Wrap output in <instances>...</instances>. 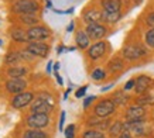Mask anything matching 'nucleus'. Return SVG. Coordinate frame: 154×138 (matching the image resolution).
Returning a JSON list of instances; mask_svg holds the SVG:
<instances>
[{"instance_id": "b1692460", "label": "nucleus", "mask_w": 154, "mask_h": 138, "mask_svg": "<svg viewBox=\"0 0 154 138\" xmlns=\"http://www.w3.org/2000/svg\"><path fill=\"white\" fill-rule=\"evenodd\" d=\"M127 100H129V96L127 94H123V92H117L113 94V103L116 104V106H123V104H126Z\"/></svg>"}, {"instance_id": "ea45409f", "label": "nucleus", "mask_w": 154, "mask_h": 138, "mask_svg": "<svg viewBox=\"0 0 154 138\" xmlns=\"http://www.w3.org/2000/svg\"><path fill=\"white\" fill-rule=\"evenodd\" d=\"M74 27H75V23H74V21H71V23L68 24V27H66V31H68V32L74 31Z\"/></svg>"}, {"instance_id": "f704fd0d", "label": "nucleus", "mask_w": 154, "mask_h": 138, "mask_svg": "<svg viewBox=\"0 0 154 138\" xmlns=\"http://www.w3.org/2000/svg\"><path fill=\"white\" fill-rule=\"evenodd\" d=\"M134 86H136V80L134 79H130V80L125 85V90H130V89H133Z\"/></svg>"}, {"instance_id": "49530a36", "label": "nucleus", "mask_w": 154, "mask_h": 138, "mask_svg": "<svg viewBox=\"0 0 154 138\" xmlns=\"http://www.w3.org/2000/svg\"><path fill=\"white\" fill-rule=\"evenodd\" d=\"M69 93H71V88L68 89V90L65 92V94H64V100H66V97H68V94H69Z\"/></svg>"}, {"instance_id": "4be33fe9", "label": "nucleus", "mask_w": 154, "mask_h": 138, "mask_svg": "<svg viewBox=\"0 0 154 138\" xmlns=\"http://www.w3.org/2000/svg\"><path fill=\"white\" fill-rule=\"evenodd\" d=\"M20 21L27 26H35L38 23V17L35 14H21L20 16Z\"/></svg>"}, {"instance_id": "f3484780", "label": "nucleus", "mask_w": 154, "mask_h": 138, "mask_svg": "<svg viewBox=\"0 0 154 138\" xmlns=\"http://www.w3.org/2000/svg\"><path fill=\"white\" fill-rule=\"evenodd\" d=\"M89 125L95 127L98 131H102V130L109 128V121H107L106 118L103 120V118H100V117H98L96 120H89Z\"/></svg>"}, {"instance_id": "473e14b6", "label": "nucleus", "mask_w": 154, "mask_h": 138, "mask_svg": "<svg viewBox=\"0 0 154 138\" xmlns=\"http://www.w3.org/2000/svg\"><path fill=\"white\" fill-rule=\"evenodd\" d=\"M20 55H21V59H26V61H31L33 59V54H30L27 50L23 51V52H20Z\"/></svg>"}, {"instance_id": "37998d69", "label": "nucleus", "mask_w": 154, "mask_h": 138, "mask_svg": "<svg viewBox=\"0 0 154 138\" xmlns=\"http://www.w3.org/2000/svg\"><path fill=\"white\" fill-rule=\"evenodd\" d=\"M45 6H47V9H51V7H52V2H51V0H47V2H45Z\"/></svg>"}, {"instance_id": "e433bc0d", "label": "nucleus", "mask_w": 154, "mask_h": 138, "mask_svg": "<svg viewBox=\"0 0 154 138\" xmlns=\"http://www.w3.org/2000/svg\"><path fill=\"white\" fill-rule=\"evenodd\" d=\"M146 21H147V24H149V26H151V27L154 28V13L149 14V17H147V20H146Z\"/></svg>"}, {"instance_id": "f8f14e48", "label": "nucleus", "mask_w": 154, "mask_h": 138, "mask_svg": "<svg viewBox=\"0 0 154 138\" xmlns=\"http://www.w3.org/2000/svg\"><path fill=\"white\" fill-rule=\"evenodd\" d=\"M105 51H106V44L103 41H99V42H95L92 46H89L88 55L92 59H98V58H100L105 54Z\"/></svg>"}, {"instance_id": "c85d7f7f", "label": "nucleus", "mask_w": 154, "mask_h": 138, "mask_svg": "<svg viewBox=\"0 0 154 138\" xmlns=\"http://www.w3.org/2000/svg\"><path fill=\"white\" fill-rule=\"evenodd\" d=\"M109 68H110L112 72H116V70H119V69L123 68V62H122L120 59H113L112 62L109 64Z\"/></svg>"}, {"instance_id": "6e6552de", "label": "nucleus", "mask_w": 154, "mask_h": 138, "mask_svg": "<svg viewBox=\"0 0 154 138\" xmlns=\"http://www.w3.org/2000/svg\"><path fill=\"white\" fill-rule=\"evenodd\" d=\"M27 51L30 54H33L34 56H41V58H45L48 55V48L47 44L44 42H30L27 45Z\"/></svg>"}, {"instance_id": "9b49d317", "label": "nucleus", "mask_w": 154, "mask_h": 138, "mask_svg": "<svg viewBox=\"0 0 154 138\" xmlns=\"http://www.w3.org/2000/svg\"><path fill=\"white\" fill-rule=\"evenodd\" d=\"M146 51L141 46H136V45H129L123 48V56L127 59H137L141 55H144Z\"/></svg>"}, {"instance_id": "4c0bfd02", "label": "nucleus", "mask_w": 154, "mask_h": 138, "mask_svg": "<svg viewBox=\"0 0 154 138\" xmlns=\"http://www.w3.org/2000/svg\"><path fill=\"white\" fill-rule=\"evenodd\" d=\"M52 70H54V64H52V61H50L47 65V74H51Z\"/></svg>"}, {"instance_id": "412c9836", "label": "nucleus", "mask_w": 154, "mask_h": 138, "mask_svg": "<svg viewBox=\"0 0 154 138\" xmlns=\"http://www.w3.org/2000/svg\"><path fill=\"white\" fill-rule=\"evenodd\" d=\"M123 131H125V128H123V123H122V121H115V123L109 127V134H110L112 137H119Z\"/></svg>"}, {"instance_id": "5701e85b", "label": "nucleus", "mask_w": 154, "mask_h": 138, "mask_svg": "<svg viewBox=\"0 0 154 138\" xmlns=\"http://www.w3.org/2000/svg\"><path fill=\"white\" fill-rule=\"evenodd\" d=\"M23 138H48V135L41 130H28L24 133Z\"/></svg>"}, {"instance_id": "58836bf2", "label": "nucleus", "mask_w": 154, "mask_h": 138, "mask_svg": "<svg viewBox=\"0 0 154 138\" xmlns=\"http://www.w3.org/2000/svg\"><path fill=\"white\" fill-rule=\"evenodd\" d=\"M119 138H131V135H130L129 131H123V133L119 135Z\"/></svg>"}, {"instance_id": "aec40b11", "label": "nucleus", "mask_w": 154, "mask_h": 138, "mask_svg": "<svg viewBox=\"0 0 154 138\" xmlns=\"http://www.w3.org/2000/svg\"><path fill=\"white\" fill-rule=\"evenodd\" d=\"M11 38H13L14 41H17V42H26V41H28L27 31L20 30V28H16V30H13V32H11Z\"/></svg>"}, {"instance_id": "a878e982", "label": "nucleus", "mask_w": 154, "mask_h": 138, "mask_svg": "<svg viewBox=\"0 0 154 138\" xmlns=\"http://www.w3.org/2000/svg\"><path fill=\"white\" fill-rule=\"evenodd\" d=\"M19 61H21L20 52H10V54H7V56H6V62H7V64H16V62H19Z\"/></svg>"}, {"instance_id": "f257e3e1", "label": "nucleus", "mask_w": 154, "mask_h": 138, "mask_svg": "<svg viewBox=\"0 0 154 138\" xmlns=\"http://www.w3.org/2000/svg\"><path fill=\"white\" fill-rule=\"evenodd\" d=\"M51 110H52L51 96L48 93H41L37 97V100L33 103V106H31V113H37V114H48Z\"/></svg>"}, {"instance_id": "7ed1b4c3", "label": "nucleus", "mask_w": 154, "mask_h": 138, "mask_svg": "<svg viewBox=\"0 0 154 138\" xmlns=\"http://www.w3.org/2000/svg\"><path fill=\"white\" fill-rule=\"evenodd\" d=\"M50 123V117L48 114H37V113H31V116H28L27 124L31 130H40L47 127Z\"/></svg>"}, {"instance_id": "393cba45", "label": "nucleus", "mask_w": 154, "mask_h": 138, "mask_svg": "<svg viewBox=\"0 0 154 138\" xmlns=\"http://www.w3.org/2000/svg\"><path fill=\"white\" fill-rule=\"evenodd\" d=\"M82 138H105L102 131H98V130H88L85 131Z\"/></svg>"}, {"instance_id": "39448f33", "label": "nucleus", "mask_w": 154, "mask_h": 138, "mask_svg": "<svg viewBox=\"0 0 154 138\" xmlns=\"http://www.w3.org/2000/svg\"><path fill=\"white\" fill-rule=\"evenodd\" d=\"M115 107L116 104L113 103L112 100H109V99H105V100L99 101L96 107H95V114L100 117V118H106L107 116H110L115 111Z\"/></svg>"}, {"instance_id": "dca6fc26", "label": "nucleus", "mask_w": 154, "mask_h": 138, "mask_svg": "<svg viewBox=\"0 0 154 138\" xmlns=\"http://www.w3.org/2000/svg\"><path fill=\"white\" fill-rule=\"evenodd\" d=\"M102 7H103V11L116 13V11H120L122 2L120 0H102Z\"/></svg>"}, {"instance_id": "79ce46f5", "label": "nucleus", "mask_w": 154, "mask_h": 138, "mask_svg": "<svg viewBox=\"0 0 154 138\" xmlns=\"http://www.w3.org/2000/svg\"><path fill=\"white\" fill-rule=\"evenodd\" d=\"M64 50H65V46H64V45H60L58 48H57V54H61V52H64Z\"/></svg>"}, {"instance_id": "c9c22d12", "label": "nucleus", "mask_w": 154, "mask_h": 138, "mask_svg": "<svg viewBox=\"0 0 154 138\" xmlns=\"http://www.w3.org/2000/svg\"><path fill=\"white\" fill-rule=\"evenodd\" d=\"M95 99H96L95 96H89V97H86V99L84 100V107H85V109H86V107H89V104H91V103H92V101H94Z\"/></svg>"}, {"instance_id": "a18cd8bd", "label": "nucleus", "mask_w": 154, "mask_h": 138, "mask_svg": "<svg viewBox=\"0 0 154 138\" xmlns=\"http://www.w3.org/2000/svg\"><path fill=\"white\" fill-rule=\"evenodd\" d=\"M58 70H60V64H55L54 65V74H57Z\"/></svg>"}, {"instance_id": "bb28decb", "label": "nucleus", "mask_w": 154, "mask_h": 138, "mask_svg": "<svg viewBox=\"0 0 154 138\" xmlns=\"http://www.w3.org/2000/svg\"><path fill=\"white\" fill-rule=\"evenodd\" d=\"M146 44L151 48H154V28H150L149 31L146 32Z\"/></svg>"}, {"instance_id": "f03ea898", "label": "nucleus", "mask_w": 154, "mask_h": 138, "mask_svg": "<svg viewBox=\"0 0 154 138\" xmlns=\"http://www.w3.org/2000/svg\"><path fill=\"white\" fill-rule=\"evenodd\" d=\"M38 9L40 7L35 0H17L13 6L14 13L19 14H35Z\"/></svg>"}, {"instance_id": "c756f323", "label": "nucleus", "mask_w": 154, "mask_h": 138, "mask_svg": "<svg viewBox=\"0 0 154 138\" xmlns=\"http://www.w3.org/2000/svg\"><path fill=\"white\" fill-rule=\"evenodd\" d=\"M65 138H75V125L69 124L65 130Z\"/></svg>"}, {"instance_id": "0eeeda50", "label": "nucleus", "mask_w": 154, "mask_h": 138, "mask_svg": "<svg viewBox=\"0 0 154 138\" xmlns=\"http://www.w3.org/2000/svg\"><path fill=\"white\" fill-rule=\"evenodd\" d=\"M85 31L88 32L89 38H92V40H100V38H103L106 35V27L99 23L88 24V27H86Z\"/></svg>"}, {"instance_id": "2eb2a0df", "label": "nucleus", "mask_w": 154, "mask_h": 138, "mask_svg": "<svg viewBox=\"0 0 154 138\" xmlns=\"http://www.w3.org/2000/svg\"><path fill=\"white\" fill-rule=\"evenodd\" d=\"M75 41H76V45L79 46L81 50H86V48L89 46V41H91V38H89V35H88V32L86 31L79 30V31H76Z\"/></svg>"}, {"instance_id": "a19ab883", "label": "nucleus", "mask_w": 154, "mask_h": 138, "mask_svg": "<svg viewBox=\"0 0 154 138\" xmlns=\"http://www.w3.org/2000/svg\"><path fill=\"white\" fill-rule=\"evenodd\" d=\"M55 78H57V82H58V85H64V80H62V78H61L60 75H58V72L55 74Z\"/></svg>"}, {"instance_id": "c03bdc74", "label": "nucleus", "mask_w": 154, "mask_h": 138, "mask_svg": "<svg viewBox=\"0 0 154 138\" xmlns=\"http://www.w3.org/2000/svg\"><path fill=\"white\" fill-rule=\"evenodd\" d=\"M110 88H113V83H112V85H109V86H105V88H102L100 90H102V92H106V90H109Z\"/></svg>"}, {"instance_id": "ddd939ff", "label": "nucleus", "mask_w": 154, "mask_h": 138, "mask_svg": "<svg viewBox=\"0 0 154 138\" xmlns=\"http://www.w3.org/2000/svg\"><path fill=\"white\" fill-rule=\"evenodd\" d=\"M150 83H151V79L146 75H141L139 78L136 79V86H134V90L137 94H143V93L150 88Z\"/></svg>"}, {"instance_id": "2f4dec72", "label": "nucleus", "mask_w": 154, "mask_h": 138, "mask_svg": "<svg viewBox=\"0 0 154 138\" xmlns=\"http://www.w3.org/2000/svg\"><path fill=\"white\" fill-rule=\"evenodd\" d=\"M137 103H139V106H143V104H147V103H154V100L151 99V97H141V99H139L137 100Z\"/></svg>"}, {"instance_id": "1a4fd4ad", "label": "nucleus", "mask_w": 154, "mask_h": 138, "mask_svg": "<svg viewBox=\"0 0 154 138\" xmlns=\"http://www.w3.org/2000/svg\"><path fill=\"white\" fill-rule=\"evenodd\" d=\"M26 88H27V82L23 80V79H10L9 82L6 83V89H7V92L16 93V94L24 92V89Z\"/></svg>"}, {"instance_id": "7c9ffc66", "label": "nucleus", "mask_w": 154, "mask_h": 138, "mask_svg": "<svg viewBox=\"0 0 154 138\" xmlns=\"http://www.w3.org/2000/svg\"><path fill=\"white\" fill-rule=\"evenodd\" d=\"M86 90H88V86H82V88H79L78 90H76V93H75V96L78 97V99H81V97L85 96V93H86Z\"/></svg>"}, {"instance_id": "cd10ccee", "label": "nucleus", "mask_w": 154, "mask_h": 138, "mask_svg": "<svg viewBox=\"0 0 154 138\" xmlns=\"http://www.w3.org/2000/svg\"><path fill=\"white\" fill-rule=\"evenodd\" d=\"M105 76H106V72L100 68L95 69L92 72V79H95V80H102V79H105Z\"/></svg>"}, {"instance_id": "72a5a7b5", "label": "nucleus", "mask_w": 154, "mask_h": 138, "mask_svg": "<svg viewBox=\"0 0 154 138\" xmlns=\"http://www.w3.org/2000/svg\"><path fill=\"white\" fill-rule=\"evenodd\" d=\"M65 116H66L65 111H61V118H60V131H62V130H64V123H65Z\"/></svg>"}, {"instance_id": "20e7f679", "label": "nucleus", "mask_w": 154, "mask_h": 138, "mask_svg": "<svg viewBox=\"0 0 154 138\" xmlns=\"http://www.w3.org/2000/svg\"><path fill=\"white\" fill-rule=\"evenodd\" d=\"M27 37H28V41L31 42H41L45 38L50 37V30H47L45 27H41V26L31 27L27 30Z\"/></svg>"}, {"instance_id": "a211bd4d", "label": "nucleus", "mask_w": 154, "mask_h": 138, "mask_svg": "<svg viewBox=\"0 0 154 138\" xmlns=\"http://www.w3.org/2000/svg\"><path fill=\"white\" fill-rule=\"evenodd\" d=\"M7 74L11 79H21V76L27 74V69L26 68H20V66H13L7 70Z\"/></svg>"}, {"instance_id": "423d86ee", "label": "nucleus", "mask_w": 154, "mask_h": 138, "mask_svg": "<svg viewBox=\"0 0 154 138\" xmlns=\"http://www.w3.org/2000/svg\"><path fill=\"white\" fill-rule=\"evenodd\" d=\"M33 100V93L31 92H21L19 94H16L11 100V106L14 109H21L24 106H28Z\"/></svg>"}, {"instance_id": "4468645a", "label": "nucleus", "mask_w": 154, "mask_h": 138, "mask_svg": "<svg viewBox=\"0 0 154 138\" xmlns=\"http://www.w3.org/2000/svg\"><path fill=\"white\" fill-rule=\"evenodd\" d=\"M84 20L88 24L99 23V21L102 20V11H99V10H96V9L88 10V11H85L84 13Z\"/></svg>"}, {"instance_id": "de8ad7c7", "label": "nucleus", "mask_w": 154, "mask_h": 138, "mask_svg": "<svg viewBox=\"0 0 154 138\" xmlns=\"http://www.w3.org/2000/svg\"><path fill=\"white\" fill-rule=\"evenodd\" d=\"M2 45H3V41H2V40H0V46H2Z\"/></svg>"}, {"instance_id": "6ab92c4d", "label": "nucleus", "mask_w": 154, "mask_h": 138, "mask_svg": "<svg viewBox=\"0 0 154 138\" xmlns=\"http://www.w3.org/2000/svg\"><path fill=\"white\" fill-rule=\"evenodd\" d=\"M122 19L120 11H116V13H107V11H103L102 13V20H105L106 23H117L119 20Z\"/></svg>"}, {"instance_id": "9d476101", "label": "nucleus", "mask_w": 154, "mask_h": 138, "mask_svg": "<svg viewBox=\"0 0 154 138\" xmlns=\"http://www.w3.org/2000/svg\"><path fill=\"white\" fill-rule=\"evenodd\" d=\"M144 114H146V110H144V107H141V106H131L126 111L127 121H141Z\"/></svg>"}]
</instances>
